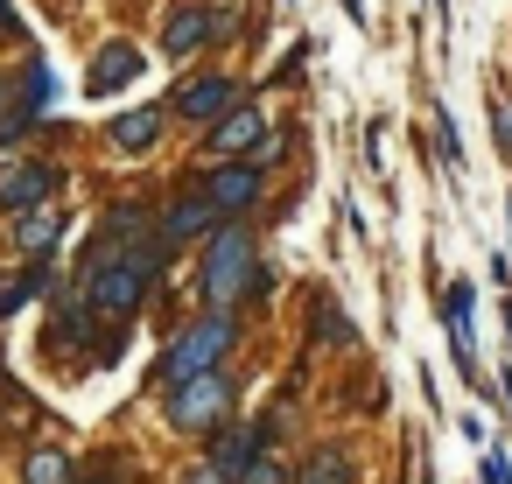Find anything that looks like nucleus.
Wrapping results in <instances>:
<instances>
[{"instance_id": "14", "label": "nucleus", "mask_w": 512, "mask_h": 484, "mask_svg": "<svg viewBox=\"0 0 512 484\" xmlns=\"http://www.w3.org/2000/svg\"><path fill=\"white\" fill-rule=\"evenodd\" d=\"M57 232H64V211H50V204H43V211H22V218H15V246H22V253H43V260H50Z\"/></svg>"}, {"instance_id": "3", "label": "nucleus", "mask_w": 512, "mask_h": 484, "mask_svg": "<svg viewBox=\"0 0 512 484\" xmlns=\"http://www.w3.org/2000/svg\"><path fill=\"white\" fill-rule=\"evenodd\" d=\"M253 281V239L239 232V225H225L218 239H211V253H204V274H197V288H204V302H232L239 288Z\"/></svg>"}, {"instance_id": "17", "label": "nucleus", "mask_w": 512, "mask_h": 484, "mask_svg": "<svg viewBox=\"0 0 512 484\" xmlns=\"http://www.w3.org/2000/svg\"><path fill=\"white\" fill-rule=\"evenodd\" d=\"M295 484H351V463H344V449H323V456H309V470H302Z\"/></svg>"}, {"instance_id": "8", "label": "nucleus", "mask_w": 512, "mask_h": 484, "mask_svg": "<svg viewBox=\"0 0 512 484\" xmlns=\"http://www.w3.org/2000/svg\"><path fill=\"white\" fill-rule=\"evenodd\" d=\"M211 218H218V204H211V183L183 190V197H176V204L162 211V246H183V239L211 232Z\"/></svg>"}, {"instance_id": "2", "label": "nucleus", "mask_w": 512, "mask_h": 484, "mask_svg": "<svg viewBox=\"0 0 512 484\" xmlns=\"http://www.w3.org/2000/svg\"><path fill=\"white\" fill-rule=\"evenodd\" d=\"M225 351H232V316H204V323H190V330L169 344L162 379H169V386H190V379H204V372H225Z\"/></svg>"}, {"instance_id": "7", "label": "nucleus", "mask_w": 512, "mask_h": 484, "mask_svg": "<svg viewBox=\"0 0 512 484\" xmlns=\"http://www.w3.org/2000/svg\"><path fill=\"white\" fill-rule=\"evenodd\" d=\"M267 141V120H260V106H239V113H225L218 127H211V141H204V155H218V162H239L246 148H260Z\"/></svg>"}, {"instance_id": "22", "label": "nucleus", "mask_w": 512, "mask_h": 484, "mask_svg": "<svg viewBox=\"0 0 512 484\" xmlns=\"http://www.w3.org/2000/svg\"><path fill=\"white\" fill-rule=\"evenodd\" d=\"M0 36H8V43L22 36V22H15V0H0Z\"/></svg>"}, {"instance_id": "20", "label": "nucleus", "mask_w": 512, "mask_h": 484, "mask_svg": "<svg viewBox=\"0 0 512 484\" xmlns=\"http://www.w3.org/2000/svg\"><path fill=\"white\" fill-rule=\"evenodd\" d=\"M176 484H232V477H225V470H218V463H190V470H183V477H176Z\"/></svg>"}, {"instance_id": "9", "label": "nucleus", "mask_w": 512, "mask_h": 484, "mask_svg": "<svg viewBox=\"0 0 512 484\" xmlns=\"http://www.w3.org/2000/svg\"><path fill=\"white\" fill-rule=\"evenodd\" d=\"M211 36H225V15H211V8H176L169 29H162V50H169V57H197Z\"/></svg>"}, {"instance_id": "11", "label": "nucleus", "mask_w": 512, "mask_h": 484, "mask_svg": "<svg viewBox=\"0 0 512 484\" xmlns=\"http://www.w3.org/2000/svg\"><path fill=\"white\" fill-rule=\"evenodd\" d=\"M260 435H267V428H246V421H225V428H218V449H211L204 463H218V470H225V477L239 484V477H246V470L260 463Z\"/></svg>"}, {"instance_id": "21", "label": "nucleus", "mask_w": 512, "mask_h": 484, "mask_svg": "<svg viewBox=\"0 0 512 484\" xmlns=\"http://www.w3.org/2000/svg\"><path fill=\"white\" fill-rule=\"evenodd\" d=\"M484 484H512V463H505V456H498V449H491V456H484Z\"/></svg>"}, {"instance_id": "1", "label": "nucleus", "mask_w": 512, "mask_h": 484, "mask_svg": "<svg viewBox=\"0 0 512 484\" xmlns=\"http://www.w3.org/2000/svg\"><path fill=\"white\" fill-rule=\"evenodd\" d=\"M155 274H162V246H134V253L106 260V267H92L85 295H92V309H99V316H134Z\"/></svg>"}, {"instance_id": "15", "label": "nucleus", "mask_w": 512, "mask_h": 484, "mask_svg": "<svg viewBox=\"0 0 512 484\" xmlns=\"http://www.w3.org/2000/svg\"><path fill=\"white\" fill-rule=\"evenodd\" d=\"M22 477H29V484H78V477H71V456H64V449H29Z\"/></svg>"}, {"instance_id": "19", "label": "nucleus", "mask_w": 512, "mask_h": 484, "mask_svg": "<svg viewBox=\"0 0 512 484\" xmlns=\"http://www.w3.org/2000/svg\"><path fill=\"white\" fill-rule=\"evenodd\" d=\"M239 484H288V470H281V463H274V456H260V463H253V470H246V477H239Z\"/></svg>"}, {"instance_id": "18", "label": "nucleus", "mask_w": 512, "mask_h": 484, "mask_svg": "<svg viewBox=\"0 0 512 484\" xmlns=\"http://www.w3.org/2000/svg\"><path fill=\"white\" fill-rule=\"evenodd\" d=\"M316 337H330V344H344V337H351L344 309H337V302H323V295H316Z\"/></svg>"}, {"instance_id": "23", "label": "nucleus", "mask_w": 512, "mask_h": 484, "mask_svg": "<svg viewBox=\"0 0 512 484\" xmlns=\"http://www.w3.org/2000/svg\"><path fill=\"white\" fill-rule=\"evenodd\" d=\"M344 15H351V22H365V0H344Z\"/></svg>"}, {"instance_id": "16", "label": "nucleus", "mask_w": 512, "mask_h": 484, "mask_svg": "<svg viewBox=\"0 0 512 484\" xmlns=\"http://www.w3.org/2000/svg\"><path fill=\"white\" fill-rule=\"evenodd\" d=\"M50 99H57L50 64H29V71H22V113H29V120H43V106H50Z\"/></svg>"}, {"instance_id": "12", "label": "nucleus", "mask_w": 512, "mask_h": 484, "mask_svg": "<svg viewBox=\"0 0 512 484\" xmlns=\"http://www.w3.org/2000/svg\"><path fill=\"white\" fill-rule=\"evenodd\" d=\"M176 113H183V120H211V127H218V120L232 113V78H190V85L176 92Z\"/></svg>"}, {"instance_id": "5", "label": "nucleus", "mask_w": 512, "mask_h": 484, "mask_svg": "<svg viewBox=\"0 0 512 484\" xmlns=\"http://www.w3.org/2000/svg\"><path fill=\"white\" fill-rule=\"evenodd\" d=\"M260 183H267L260 162H218V169H211V204H218V218L253 211V204H260Z\"/></svg>"}, {"instance_id": "6", "label": "nucleus", "mask_w": 512, "mask_h": 484, "mask_svg": "<svg viewBox=\"0 0 512 484\" xmlns=\"http://www.w3.org/2000/svg\"><path fill=\"white\" fill-rule=\"evenodd\" d=\"M50 190H57V169H43V162H8L0 169V211H43Z\"/></svg>"}, {"instance_id": "24", "label": "nucleus", "mask_w": 512, "mask_h": 484, "mask_svg": "<svg viewBox=\"0 0 512 484\" xmlns=\"http://www.w3.org/2000/svg\"><path fill=\"white\" fill-rule=\"evenodd\" d=\"M8 99H15V85H8V78H0V113H8Z\"/></svg>"}, {"instance_id": "10", "label": "nucleus", "mask_w": 512, "mask_h": 484, "mask_svg": "<svg viewBox=\"0 0 512 484\" xmlns=\"http://www.w3.org/2000/svg\"><path fill=\"white\" fill-rule=\"evenodd\" d=\"M141 78V50L134 43H106L99 57H92V71H85V92L92 99H113L120 85H134Z\"/></svg>"}, {"instance_id": "4", "label": "nucleus", "mask_w": 512, "mask_h": 484, "mask_svg": "<svg viewBox=\"0 0 512 484\" xmlns=\"http://www.w3.org/2000/svg\"><path fill=\"white\" fill-rule=\"evenodd\" d=\"M232 414V372H204L190 386H169V421L183 435H204V428H225Z\"/></svg>"}, {"instance_id": "13", "label": "nucleus", "mask_w": 512, "mask_h": 484, "mask_svg": "<svg viewBox=\"0 0 512 484\" xmlns=\"http://www.w3.org/2000/svg\"><path fill=\"white\" fill-rule=\"evenodd\" d=\"M155 141H162V113H155V106L113 120V148H120V155H141V148H155Z\"/></svg>"}]
</instances>
